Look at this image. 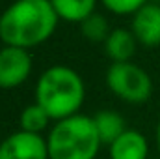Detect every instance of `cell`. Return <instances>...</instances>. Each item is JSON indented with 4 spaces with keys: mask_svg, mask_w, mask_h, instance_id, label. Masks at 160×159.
<instances>
[{
    "mask_svg": "<svg viewBox=\"0 0 160 159\" xmlns=\"http://www.w3.org/2000/svg\"><path fill=\"white\" fill-rule=\"evenodd\" d=\"M80 30H82V34H84L86 40L97 41V43H104L106 38L110 36L108 21L101 13H91L89 17H86L80 23Z\"/></svg>",
    "mask_w": 160,
    "mask_h": 159,
    "instance_id": "obj_13",
    "label": "cell"
},
{
    "mask_svg": "<svg viewBox=\"0 0 160 159\" xmlns=\"http://www.w3.org/2000/svg\"><path fill=\"white\" fill-rule=\"evenodd\" d=\"M32 73V56L26 49L4 45L0 49V88L13 90L24 84Z\"/></svg>",
    "mask_w": 160,
    "mask_h": 159,
    "instance_id": "obj_5",
    "label": "cell"
},
{
    "mask_svg": "<svg viewBox=\"0 0 160 159\" xmlns=\"http://www.w3.org/2000/svg\"><path fill=\"white\" fill-rule=\"evenodd\" d=\"M58 19L48 0H17L0 15V40L28 51L54 34Z\"/></svg>",
    "mask_w": 160,
    "mask_h": 159,
    "instance_id": "obj_1",
    "label": "cell"
},
{
    "mask_svg": "<svg viewBox=\"0 0 160 159\" xmlns=\"http://www.w3.org/2000/svg\"><path fill=\"white\" fill-rule=\"evenodd\" d=\"M136 45H138V40L134 38L132 30L116 28L104 41V52L112 60V64L130 62V58L136 52Z\"/></svg>",
    "mask_w": 160,
    "mask_h": 159,
    "instance_id": "obj_9",
    "label": "cell"
},
{
    "mask_svg": "<svg viewBox=\"0 0 160 159\" xmlns=\"http://www.w3.org/2000/svg\"><path fill=\"white\" fill-rule=\"evenodd\" d=\"M60 19L69 23H82L86 17L95 13L97 0H48Z\"/></svg>",
    "mask_w": 160,
    "mask_h": 159,
    "instance_id": "obj_11",
    "label": "cell"
},
{
    "mask_svg": "<svg viewBox=\"0 0 160 159\" xmlns=\"http://www.w3.org/2000/svg\"><path fill=\"white\" fill-rule=\"evenodd\" d=\"M101 146L93 116L82 112L54 122L47 135L48 159H97Z\"/></svg>",
    "mask_w": 160,
    "mask_h": 159,
    "instance_id": "obj_3",
    "label": "cell"
},
{
    "mask_svg": "<svg viewBox=\"0 0 160 159\" xmlns=\"http://www.w3.org/2000/svg\"><path fill=\"white\" fill-rule=\"evenodd\" d=\"M132 34L145 47H160V4L147 2L132 15Z\"/></svg>",
    "mask_w": 160,
    "mask_h": 159,
    "instance_id": "obj_7",
    "label": "cell"
},
{
    "mask_svg": "<svg viewBox=\"0 0 160 159\" xmlns=\"http://www.w3.org/2000/svg\"><path fill=\"white\" fill-rule=\"evenodd\" d=\"M52 122V118L47 114V111L38 105H26L21 114H19V129L26 131V133H34V135H43V131L48 127V123Z\"/></svg>",
    "mask_w": 160,
    "mask_h": 159,
    "instance_id": "obj_12",
    "label": "cell"
},
{
    "mask_svg": "<svg viewBox=\"0 0 160 159\" xmlns=\"http://www.w3.org/2000/svg\"><path fill=\"white\" fill-rule=\"evenodd\" d=\"M93 122H95V129H97V135H99L102 146H110L114 140H118L121 135L127 131L125 118L121 116L119 112L110 111V109L99 111L93 116Z\"/></svg>",
    "mask_w": 160,
    "mask_h": 159,
    "instance_id": "obj_10",
    "label": "cell"
},
{
    "mask_svg": "<svg viewBox=\"0 0 160 159\" xmlns=\"http://www.w3.org/2000/svg\"><path fill=\"white\" fill-rule=\"evenodd\" d=\"M0 159H48L47 137L19 129L0 142Z\"/></svg>",
    "mask_w": 160,
    "mask_h": 159,
    "instance_id": "obj_6",
    "label": "cell"
},
{
    "mask_svg": "<svg viewBox=\"0 0 160 159\" xmlns=\"http://www.w3.org/2000/svg\"><path fill=\"white\" fill-rule=\"evenodd\" d=\"M155 140H157V148H158V152H160V120H158V123H157V129H155Z\"/></svg>",
    "mask_w": 160,
    "mask_h": 159,
    "instance_id": "obj_15",
    "label": "cell"
},
{
    "mask_svg": "<svg viewBox=\"0 0 160 159\" xmlns=\"http://www.w3.org/2000/svg\"><path fill=\"white\" fill-rule=\"evenodd\" d=\"M104 80L108 90L125 103L142 105L153 94V80L149 73L132 62L112 64L106 69Z\"/></svg>",
    "mask_w": 160,
    "mask_h": 159,
    "instance_id": "obj_4",
    "label": "cell"
},
{
    "mask_svg": "<svg viewBox=\"0 0 160 159\" xmlns=\"http://www.w3.org/2000/svg\"><path fill=\"white\" fill-rule=\"evenodd\" d=\"M86 99V86L78 73L69 66H50L36 84V103L41 105L52 122L80 112Z\"/></svg>",
    "mask_w": 160,
    "mask_h": 159,
    "instance_id": "obj_2",
    "label": "cell"
},
{
    "mask_svg": "<svg viewBox=\"0 0 160 159\" xmlns=\"http://www.w3.org/2000/svg\"><path fill=\"white\" fill-rule=\"evenodd\" d=\"M106 9H110L116 15H134L142 6L147 4V0H101Z\"/></svg>",
    "mask_w": 160,
    "mask_h": 159,
    "instance_id": "obj_14",
    "label": "cell"
},
{
    "mask_svg": "<svg viewBox=\"0 0 160 159\" xmlns=\"http://www.w3.org/2000/svg\"><path fill=\"white\" fill-rule=\"evenodd\" d=\"M110 159H147L149 142L143 133L136 129H127L118 140L108 146Z\"/></svg>",
    "mask_w": 160,
    "mask_h": 159,
    "instance_id": "obj_8",
    "label": "cell"
},
{
    "mask_svg": "<svg viewBox=\"0 0 160 159\" xmlns=\"http://www.w3.org/2000/svg\"><path fill=\"white\" fill-rule=\"evenodd\" d=\"M155 159H160V156H158V157H155Z\"/></svg>",
    "mask_w": 160,
    "mask_h": 159,
    "instance_id": "obj_16",
    "label": "cell"
}]
</instances>
